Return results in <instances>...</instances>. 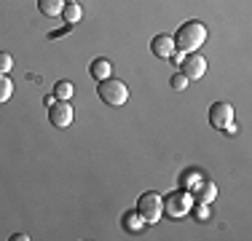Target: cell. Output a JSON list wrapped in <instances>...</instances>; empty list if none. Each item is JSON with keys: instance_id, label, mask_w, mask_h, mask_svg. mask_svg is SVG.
Masks as SVG:
<instances>
[{"instance_id": "1", "label": "cell", "mask_w": 252, "mask_h": 241, "mask_svg": "<svg viewBox=\"0 0 252 241\" xmlns=\"http://www.w3.org/2000/svg\"><path fill=\"white\" fill-rule=\"evenodd\" d=\"M172 40H175V48H177V51H183V54L199 51V48L207 43V27H204L201 22L190 19V22L180 24Z\"/></svg>"}, {"instance_id": "2", "label": "cell", "mask_w": 252, "mask_h": 241, "mask_svg": "<svg viewBox=\"0 0 252 241\" xmlns=\"http://www.w3.org/2000/svg\"><path fill=\"white\" fill-rule=\"evenodd\" d=\"M97 94H99V99L110 107H121L129 102V89H126V83L118 81V78H105V81H99Z\"/></svg>"}, {"instance_id": "3", "label": "cell", "mask_w": 252, "mask_h": 241, "mask_svg": "<svg viewBox=\"0 0 252 241\" xmlns=\"http://www.w3.org/2000/svg\"><path fill=\"white\" fill-rule=\"evenodd\" d=\"M134 212L140 214L145 222H158L161 214H164V201H161L158 193L148 190V193H142V196L137 198V209H134Z\"/></svg>"}, {"instance_id": "4", "label": "cell", "mask_w": 252, "mask_h": 241, "mask_svg": "<svg viewBox=\"0 0 252 241\" xmlns=\"http://www.w3.org/2000/svg\"><path fill=\"white\" fill-rule=\"evenodd\" d=\"M164 201V214H169V217H185L193 209V198H190V193L188 190H172L166 198H161Z\"/></svg>"}, {"instance_id": "5", "label": "cell", "mask_w": 252, "mask_h": 241, "mask_svg": "<svg viewBox=\"0 0 252 241\" xmlns=\"http://www.w3.org/2000/svg\"><path fill=\"white\" fill-rule=\"evenodd\" d=\"M73 118H75V113H73V107H70V102L59 99V102H54V105H49V123L54 129H67V126L73 123Z\"/></svg>"}, {"instance_id": "6", "label": "cell", "mask_w": 252, "mask_h": 241, "mask_svg": "<svg viewBox=\"0 0 252 241\" xmlns=\"http://www.w3.org/2000/svg\"><path fill=\"white\" fill-rule=\"evenodd\" d=\"M180 72H183L188 81H199V78H204V72H207V59L196 51L185 54L183 62H180Z\"/></svg>"}, {"instance_id": "7", "label": "cell", "mask_w": 252, "mask_h": 241, "mask_svg": "<svg viewBox=\"0 0 252 241\" xmlns=\"http://www.w3.org/2000/svg\"><path fill=\"white\" fill-rule=\"evenodd\" d=\"M209 123L223 131L228 123H233V107L228 105V102H215V105L209 107Z\"/></svg>"}, {"instance_id": "8", "label": "cell", "mask_w": 252, "mask_h": 241, "mask_svg": "<svg viewBox=\"0 0 252 241\" xmlns=\"http://www.w3.org/2000/svg\"><path fill=\"white\" fill-rule=\"evenodd\" d=\"M151 51H153V57H158V59H169L177 48H175L172 35H156V38L151 40Z\"/></svg>"}, {"instance_id": "9", "label": "cell", "mask_w": 252, "mask_h": 241, "mask_svg": "<svg viewBox=\"0 0 252 241\" xmlns=\"http://www.w3.org/2000/svg\"><path fill=\"white\" fill-rule=\"evenodd\" d=\"M190 198L193 201H201V204H209L215 196H218V185L209 182V180H199V182L193 185V190H188Z\"/></svg>"}, {"instance_id": "10", "label": "cell", "mask_w": 252, "mask_h": 241, "mask_svg": "<svg viewBox=\"0 0 252 241\" xmlns=\"http://www.w3.org/2000/svg\"><path fill=\"white\" fill-rule=\"evenodd\" d=\"M89 72H92V78L94 81H105V78H110V72H113V64H110V59H94L92 62V67H89Z\"/></svg>"}, {"instance_id": "11", "label": "cell", "mask_w": 252, "mask_h": 241, "mask_svg": "<svg viewBox=\"0 0 252 241\" xmlns=\"http://www.w3.org/2000/svg\"><path fill=\"white\" fill-rule=\"evenodd\" d=\"M64 8V0H38V11L43 16H59Z\"/></svg>"}, {"instance_id": "12", "label": "cell", "mask_w": 252, "mask_h": 241, "mask_svg": "<svg viewBox=\"0 0 252 241\" xmlns=\"http://www.w3.org/2000/svg\"><path fill=\"white\" fill-rule=\"evenodd\" d=\"M121 225L126 228V231H140V228L145 225V220H142L137 212H126V214L121 217Z\"/></svg>"}, {"instance_id": "13", "label": "cell", "mask_w": 252, "mask_h": 241, "mask_svg": "<svg viewBox=\"0 0 252 241\" xmlns=\"http://www.w3.org/2000/svg\"><path fill=\"white\" fill-rule=\"evenodd\" d=\"M59 16H62V19L67 22V24H75L78 19H81V5H78V3H67V5L62 8V14H59Z\"/></svg>"}, {"instance_id": "14", "label": "cell", "mask_w": 252, "mask_h": 241, "mask_svg": "<svg viewBox=\"0 0 252 241\" xmlns=\"http://www.w3.org/2000/svg\"><path fill=\"white\" fill-rule=\"evenodd\" d=\"M11 94H14V83H11V78L5 75V72H0V105L8 102Z\"/></svg>"}, {"instance_id": "15", "label": "cell", "mask_w": 252, "mask_h": 241, "mask_svg": "<svg viewBox=\"0 0 252 241\" xmlns=\"http://www.w3.org/2000/svg\"><path fill=\"white\" fill-rule=\"evenodd\" d=\"M54 96L67 102L70 96H73V83H70V81H59L57 86H54Z\"/></svg>"}, {"instance_id": "16", "label": "cell", "mask_w": 252, "mask_h": 241, "mask_svg": "<svg viewBox=\"0 0 252 241\" xmlns=\"http://www.w3.org/2000/svg\"><path fill=\"white\" fill-rule=\"evenodd\" d=\"M188 78L183 75V72H175V75H172V89H177V91H183V89H188Z\"/></svg>"}, {"instance_id": "17", "label": "cell", "mask_w": 252, "mask_h": 241, "mask_svg": "<svg viewBox=\"0 0 252 241\" xmlns=\"http://www.w3.org/2000/svg\"><path fill=\"white\" fill-rule=\"evenodd\" d=\"M14 67V59H11L8 51H0V72H8Z\"/></svg>"}, {"instance_id": "18", "label": "cell", "mask_w": 252, "mask_h": 241, "mask_svg": "<svg viewBox=\"0 0 252 241\" xmlns=\"http://www.w3.org/2000/svg\"><path fill=\"white\" fill-rule=\"evenodd\" d=\"M196 220H199V222H207L209 220V207H207V204L199 201V207H196Z\"/></svg>"}, {"instance_id": "19", "label": "cell", "mask_w": 252, "mask_h": 241, "mask_svg": "<svg viewBox=\"0 0 252 241\" xmlns=\"http://www.w3.org/2000/svg\"><path fill=\"white\" fill-rule=\"evenodd\" d=\"M67 3H78V0H67Z\"/></svg>"}]
</instances>
